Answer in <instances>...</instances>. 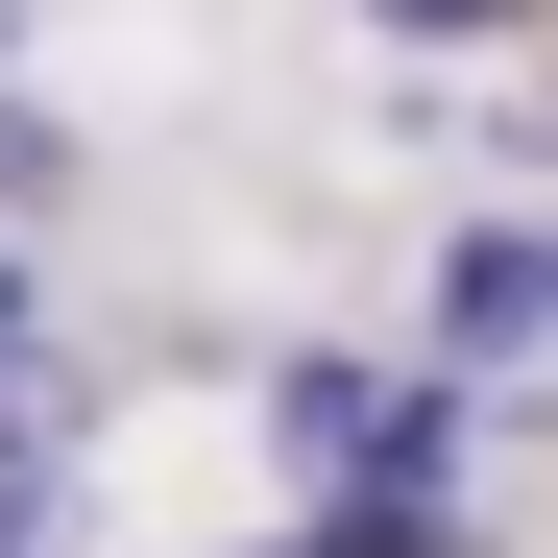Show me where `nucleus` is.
<instances>
[{
	"label": "nucleus",
	"instance_id": "obj_2",
	"mask_svg": "<svg viewBox=\"0 0 558 558\" xmlns=\"http://www.w3.org/2000/svg\"><path fill=\"white\" fill-rule=\"evenodd\" d=\"M389 413H413V364H267V437H292L316 486H364V461H389Z\"/></svg>",
	"mask_w": 558,
	"mask_h": 558
},
{
	"label": "nucleus",
	"instance_id": "obj_6",
	"mask_svg": "<svg viewBox=\"0 0 558 558\" xmlns=\"http://www.w3.org/2000/svg\"><path fill=\"white\" fill-rule=\"evenodd\" d=\"M389 25H413V49H486V25H534V0H389Z\"/></svg>",
	"mask_w": 558,
	"mask_h": 558
},
{
	"label": "nucleus",
	"instance_id": "obj_1",
	"mask_svg": "<svg viewBox=\"0 0 558 558\" xmlns=\"http://www.w3.org/2000/svg\"><path fill=\"white\" fill-rule=\"evenodd\" d=\"M558 340V219H461L437 243V364H534Z\"/></svg>",
	"mask_w": 558,
	"mask_h": 558
},
{
	"label": "nucleus",
	"instance_id": "obj_3",
	"mask_svg": "<svg viewBox=\"0 0 558 558\" xmlns=\"http://www.w3.org/2000/svg\"><path fill=\"white\" fill-rule=\"evenodd\" d=\"M316 558H461V486H340Z\"/></svg>",
	"mask_w": 558,
	"mask_h": 558
},
{
	"label": "nucleus",
	"instance_id": "obj_4",
	"mask_svg": "<svg viewBox=\"0 0 558 558\" xmlns=\"http://www.w3.org/2000/svg\"><path fill=\"white\" fill-rule=\"evenodd\" d=\"M73 195V122H25V98H0V219H49Z\"/></svg>",
	"mask_w": 558,
	"mask_h": 558
},
{
	"label": "nucleus",
	"instance_id": "obj_5",
	"mask_svg": "<svg viewBox=\"0 0 558 558\" xmlns=\"http://www.w3.org/2000/svg\"><path fill=\"white\" fill-rule=\"evenodd\" d=\"M73 534V461H0V558H49Z\"/></svg>",
	"mask_w": 558,
	"mask_h": 558
},
{
	"label": "nucleus",
	"instance_id": "obj_7",
	"mask_svg": "<svg viewBox=\"0 0 558 558\" xmlns=\"http://www.w3.org/2000/svg\"><path fill=\"white\" fill-rule=\"evenodd\" d=\"M0 49H25V0H0Z\"/></svg>",
	"mask_w": 558,
	"mask_h": 558
}]
</instances>
